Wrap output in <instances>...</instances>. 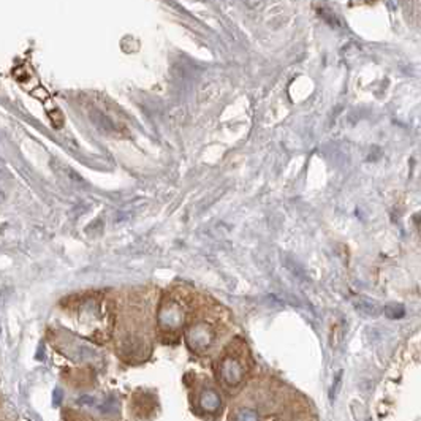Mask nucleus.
Returning <instances> with one entry per match:
<instances>
[{"label": "nucleus", "instance_id": "1", "mask_svg": "<svg viewBox=\"0 0 421 421\" xmlns=\"http://www.w3.org/2000/svg\"><path fill=\"white\" fill-rule=\"evenodd\" d=\"M220 375L227 385H238L241 383V380L244 377V369L239 364V361H236L233 358H225L220 364Z\"/></svg>", "mask_w": 421, "mask_h": 421}, {"label": "nucleus", "instance_id": "2", "mask_svg": "<svg viewBox=\"0 0 421 421\" xmlns=\"http://www.w3.org/2000/svg\"><path fill=\"white\" fill-rule=\"evenodd\" d=\"M187 340L189 344L195 348H201L210 344L213 340V333L209 331V328L206 325H196L187 334Z\"/></svg>", "mask_w": 421, "mask_h": 421}, {"label": "nucleus", "instance_id": "3", "mask_svg": "<svg viewBox=\"0 0 421 421\" xmlns=\"http://www.w3.org/2000/svg\"><path fill=\"white\" fill-rule=\"evenodd\" d=\"M222 401L219 398V394L213 390H207V391H203L201 396H200V405L203 407L204 410H217L220 407Z\"/></svg>", "mask_w": 421, "mask_h": 421}, {"label": "nucleus", "instance_id": "4", "mask_svg": "<svg viewBox=\"0 0 421 421\" xmlns=\"http://www.w3.org/2000/svg\"><path fill=\"white\" fill-rule=\"evenodd\" d=\"M355 307H357V310L361 312L363 315H367V317H375V315H378V312H380L375 302L367 301V299H360L357 304H355Z\"/></svg>", "mask_w": 421, "mask_h": 421}, {"label": "nucleus", "instance_id": "5", "mask_svg": "<svg viewBox=\"0 0 421 421\" xmlns=\"http://www.w3.org/2000/svg\"><path fill=\"white\" fill-rule=\"evenodd\" d=\"M383 313L390 320H398L405 315V307L402 304H388V306H385Z\"/></svg>", "mask_w": 421, "mask_h": 421}, {"label": "nucleus", "instance_id": "6", "mask_svg": "<svg viewBox=\"0 0 421 421\" xmlns=\"http://www.w3.org/2000/svg\"><path fill=\"white\" fill-rule=\"evenodd\" d=\"M98 409L100 412L103 413H114L117 410V402L114 399H108V401H104L98 405Z\"/></svg>", "mask_w": 421, "mask_h": 421}, {"label": "nucleus", "instance_id": "7", "mask_svg": "<svg viewBox=\"0 0 421 421\" xmlns=\"http://www.w3.org/2000/svg\"><path fill=\"white\" fill-rule=\"evenodd\" d=\"M236 421H258V415L254 410H241L236 415Z\"/></svg>", "mask_w": 421, "mask_h": 421}, {"label": "nucleus", "instance_id": "8", "mask_svg": "<svg viewBox=\"0 0 421 421\" xmlns=\"http://www.w3.org/2000/svg\"><path fill=\"white\" fill-rule=\"evenodd\" d=\"M340 387H342V372H339V374H337L336 381H334V387H333V390H331V393H330V398H331V401H334V399L337 398V394H339Z\"/></svg>", "mask_w": 421, "mask_h": 421}, {"label": "nucleus", "instance_id": "9", "mask_svg": "<svg viewBox=\"0 0 421 421\" xmlns=\"http://www.w3.org/2000/svg\"><path fill=\"white\" fill-rule=\"evenodd\" d=\"M80 404H87V405H95L97 401L92 398V396H84L83 399H80Z\"/></svg>", "mask_w": 421, "mask_h": 421}, {"label": "nucleus", "instance_id": "10", "mask_svg": "<svg viewBox=\"0 0 421 421\" xmlns=\"http://www.w3.org/2000/svg\"><path fill=\"white\" fill-rule=\"evenodd\" d=\"M59 401H60V391L57 390V391L54 393V404L57 405V404H59Z\"/></svg>", "mask_w": 421, "mask_h": 421}]
</instances>
